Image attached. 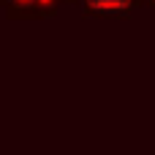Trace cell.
Listing matches in <instances>:
<instances>
[{
    "label": "cell",
    "instance_id": "1",
    "mask_svg": "<svg viewBox=\"0 0 155 155\" xmlns=\"http://www.w3.org/2000/svg\"><path fill=\"white\" fill-rule=\"evenodd\" d=\"M87 5L101 14H120L131 5V0H87Z\"/></svg>",
    "mask_w": 155,
    "mask_h": 155
}]
</instances>
